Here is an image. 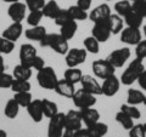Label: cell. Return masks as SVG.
Masks as SVG:
<instances>
[{
	"label": "cell",
	"mask_w": 146,
	"mask_h": 137,
	"mask_svg": "<svg viewBox=\"0 0 146 137\" xmlns=\"http://www.w3.org/2000/svg\"><path fill=\"white\" fill-rule=\"evenodd\" d=\"M36 81H38V84L42 89L54 90L58 81V78L52 67L45 66L43 69H40L36 73Z\"/></svg>",
	"instance_id": "3"
},
{
	"label": "cell",
	"mask_w": 146,
	"mask_h": 137,
	"mask_svg": "<svg viewBox=\"0 0 146 137\" xmlns=\"http://www.w3.org/2000/svg\"><path fill=\"white\" fill-rule=\"evenodd\" d=\"M143 126H144V130H145V132H146V123H144Z\"/></svg>",
	"instance_id": "55"
},
{
	"label": "cell",
	"mask_w": 146,
	"mask_h": 137,
	"mask_svg": "<svg viewBox=\"0 0 146 137\" xmlns=\"http://www.w3.org/2000/svg\"><path fill=\"white\" fill-rule=\"evenodd\" d=\"M106 1H112V0H106Z\"/></svg>",
	"instance_id": "58"
},
{
	"label": "cell",
	"mask_w": 146,
	"mask_h": 137,
	"mask_svg": "<svg viewBox=\"0 0 146 137\" xmlns=\"http://www.w3.org/2000/svg\"><path fill=\"white\" fill-rule=\"evenodd\" d=\"M27 112H28V115L34 123L43 121L44 112H43V106H42V99H39V98L33 99L29 103V106L27 107Z\"/></svg>",
	"instance_id": "18"
},
{
	"label": "cell",
	"mask_w": 146,
	"mask_h": 137,
	"mask_svg": "<svg viewBox=\"0 0 146 137\" xmlns=\"http://www.w3.org/2000/svg\"><path fill=\"white\" fill-rule=\"evenodd\" d=\"M144 69H145V66L143 63V60H139V58L135 57V60L131 61L124 69V72L122 73V75L119 78L121 84L125 86L133 85L135 81H138L139 76L144 72Z\"/></svg>",
	"instance_id": "2"
},
{
	"label": "cell",
	"mask_w": 146,
	"mask_h": 137,
	"mask_svg": "<svg viewBox=\"0 0 146 137\" xmlns=\"http://www.w3.org/2000/svg\"><path fill=\"white\" fill-rule=\"evenodd\" d=\"M54 91L56 92L57 95L62 96V97H66V98H72L73 95L76 94V88H74V84L67 81L65 78L63 79H58L56 86H55Z\"/></svg>",
	"instance_id": "17"
},
{
	"label": "cell",
	"mask_w": 146,
	"mask_h": 137,
	"mask_svg": "<svg viewBox=\"0 0 146 137\" xmlns=\"http://www.w3.org/2000/svg\"><path fill=\"white\" fill-rule=\"evenodd\" d=\"M111 7H110L108 4L104 3V4H100L96 7H94L93 10L89 12V20L91 22H99V21H105L111 16Z\"/></svg>",
	"instance_id": "16"
},
{
	"label": "cell",
	"mask_w": 146,
	"mask_h": 137,
	"mask_svg": "<svg viewBox=\"0 0 146 137\" xmlns=\"http://www.w3.org/2000/svg\"><path fill=\"white\" fill-rule=\"evenodd\" d=\"M128 132H129L128 137H146V132L144 130L143 124H134V126Z\"/></svg>",
	"instance_id": "44"
},
{
	"label": "cell",
	"mask_w": 146,
	"mask_h": 137,
	"mask_svg": "<svg viewBox=\"0 0 146 137\" xmlns=\"http://www.w3.org/2000/svg\"><path fill=\"white\" fill-rule=\"evenodd\" d=\"M83 45H84V49L86 50V52L96 55L100 51V43L94 38L93 35L86 36V38L84 39V41H83Z\"/></svg>",
	"instance_id": "34"
},
{
	"label": "cell",
	"mask_w": 146,
	"mask_h": 137,
	"mask_svg": "<svg viewBox=\"0 0 146 137\" xmlns=\"http://www.w3.org/2000/svg\"><path fill=\"white\" fill-rule=\"evenodd\" d=\"M0 55H1V53H0Z\"/></svg>",
	"instance_id": "60"
},
{
	"label": "cell",
	"mask_w": 146,
	"mask_h": 137,
	"mask_svg": "<svg viewBox=\"0 0 146 137\" xmlns=\"http://www.w3.org/2000/svg\"><path fill=\"white\" fill-rule=\"evenodd\" d=\"M80 85H82V89L85 90L86 92H90L95 96L102 95L101 85L99 84V81L95 79L93 75L83 74V76H82V79H80Z\"/></svg>",
	"instance_id": "14"
},
{
	"label": "cell",
	"mask_w": 146,
	"mask_h": 137,
	"mask_svg": "<svg viewBox=\"0 0 146 137\" xmlns=\"http://www.w3.org/2000/svg\"><path fill=\"white\" fill-rule=\"evenodd\" d=\"M12 75L15 79H20V80H29L32 76V68L23 66V65H17L15 66L12 70Z\"/></svg>",
	"instance_id": "27"
},
{
	"label": "cell",
	"mask_w": 146,
	"mask_h": 137,
	"mask_svg": "<svg viewBox=\"0 0 146 137\" xmlns=\"http://www.w3.org/2000/svg\"><path fill=\"white\" fill-rule=\"evenodd\" d=\"M128 1H130V3H134V1H138V0H128Z\"/></svg>",
	"instance_id": "56"
},
{
	"label": "cell",
	"mask_w": 146,
	"mask_h": 137,
	"mask_svg": "<svg viewBox=\"0 0 146 137\" xmlns=\"http://www.w3.org/2000/svg\"><path fill=\"white\" fill-rule=\"evenodd\" d=\"M65 131V113L55 114L49 119L48 137H61Z\"/></svg>",
	"instance_id": "7"
},
{
	"label": "cell",
	"mask_w": 146,
	"mask_h": 137,
	"mask_svg": "<svg viewBox=\"0 0 146 137\" xmlns=\"http://www.w3.org/2000/svg\"><path fill=\"white\" fill-rule=\"evenodd\" d=\"M36 55H38L36 53V49L32 44H22L21 47H20V53H18L20 63L31 68L32 62H33L34 57Z\"/></svg>",
	"instance_id": "13"
},
{
	"label": "cell",
	"mask_w": 146,
	"mask_h": 137,
	"mask_svg": "<svg viewBox=\"0 0 146 137\" xmlns=\"http://www.w3.org/2000/svg\"><path fill=\"white\" fill-rule=\"evenodd\" d=\"M79 112H80L82 120H83L85 126H90V125L95 124V123L100 121V113L98 109H95L94 107L79 109Z\"/></svg>",
	"instance_id": "20"
},
{
	"label": "cell",
	"mask_w": 146,
	"mask_h": 137,
	"mask_svg": "<svg viewBox=\"0 0 146 137\" xmlns=\"http://www.w3.org/2000/svg\"><path fill=\"white\" fill-rule=\"evenodd\" d=\"M144 104H145V106H146V98H145V102H144Z\"/></svg>",
	"instance_id": "57"
},
{
	"label": "cell",
	"mask_w": 146,
	"mask_h": 137,
	"mask_svg": "<svg viewBox=\"0 0 146 137\" xmlns=\"http://www.w3.org/2000/svg\"><path fill=\"white\" fill-rule=\"evenodd\" d=\"M31 83L29 80H20V79H15L11 85V90L13 94L17 92H26V91H31Z\"/></svg>",
	"instance_id": "36"
},
{
	"label": "cell",
	"mask_w": 146,
	"mask_h": 137,
	"mask_svg": "<svg viewBox=\"0 0 146 137\" xmlns=\"http://www.w3.org/2000/svg\"><path fill=\"white\" fill-rule=\"evenodd\" d=\"M91 68H93L94 75L99 78V79H104V80L116 73V68L106 58L105 60H95L91 63Z\"/></svg>",
	"instance_id": "5"
},
{
	"label": "cell",
	"mask_w": 146,
	"mask_h": 137,
	"mask_svg": "<svg viewBox=\"0 0 146 137\" xmlns=\"http://www.w3.org/2000/svg\"><path fill=\"white\" fill-rule=\"evenodd\" d=\"M88 57V52L85 49H78V47H73L70 49L68 52L65 55V62L68 68H76L86 61Z\"/></svg>",
	"instance_id": "6"
},
{
	"label": "cell",
	"mask_w": 146,
	"mask_h": 137,
	"mask_svg": "<svg viewBox=\"0 0 146 137\" xmlns=\"http://www.w3.org/2000/svg\"><path fill=\"white\" fill-rule=\"evenodd\" d=\"M73 137H90V132L88 127H80V129L73 131Z\"/></svg>",
	"instance_id": "47"
},
{
	"label": "cell",
	"mask_w": 146,
	"mask_h": 137,
	"mask_svg": "<svg viewBox=\"0 0 146 137\" xmlns=\"http://www.w3.org/2000/svg\"><path fill=\"white\" fill-rule=\"evenodd\" d=\"M23 34V26L21 22H12V23L7 27V28L3 32L1 36L6 38L7 40L16 43L18 39L21 38V35Z\"/></svg>",
	"instance_id": "19"
},
{
	"label": "cell",
	"mask_w": 146,
	"mask_h": 137,
	"mask_svg": "<svg viewBox=\"0 0 146 137\" xmlns=\"http://www.w3.org/2000/svg\"><path fill=\"white\" fill-rule=\"evenodd\" d=\"M27 6L25 3L17 1L10 4V6L7 9V15L11 18L12 22H21L27 17Z\"/></svg>",
	"instance_id": "12"
},
{
	"label": "cell",
	"mask_w": 146,
	"mask_h": 137,
	"mask_svg": "<svg viewBox=\"0 0 146 137\" xmlns=\"http://www.w3.org/2000/svg\"><path fill=\"white\" fill-rule=\"evenodd\" d=\"M143 30H144V35H145V38H146V24L143 27Z\"/></svg>",
	"instance_id": "54"
},
{
	"label": "cell",
	"mask_w": 146,
	"mask_h": 137,
	"mask_svg": "<svg viewBox=\"0 0 146 137\" xmlns=\"http://www.w3.org/2000/svg\"><path fill=\"white\" fill-rule=\"evenodd\" d=\"M88 130L90 132V136H94V137H105L108 132V126L107 124L101 121H98L95 124L90 125V126H86Z\"/></svg>",
	"instance_id": "29"
},
{
	"label": "cell",
	"mask_w": 146,
	"mask_h": 137,
	"mask_svg": "<svg viewBox=\"0 0 146 137\" xmlns=\"http://www.w3.org/2000/svg\"><path fill=\"white\" fill-rule=\"evenodd\" d=\"M138 84L144 91H146V69H144V72L140 74L139 79H138Z\"/></svg>",
	"instance_id": "49"
},
{
	"label": "cell",
	"mask_w": 146,
	"mask_h": 137,
	"mask_svg": "<svg viewBox=\"0 0 146 137\" xmlns=\"http://www.w3.org/2000/svg\"><path fill=\"white\" fill-rule=\"evenodd\" d=\"M93 4V0H77V6L83 9L84 11H89Z\"/></svg>",
	"instance_id": "48"
},
{
	"label": "cell",
	"mask_w": 146,
	"mask_h": 137,
	"mask_svg": "<svg viewBox=\"0 0 146 137\" xmlns=\"http://www.w3.org/2000/svg\"><path fill=\"white\" fill-rule=\"evenodd\" d=\"M42 106H43V112H44V117L45 118H51L54 117L55 114L58 113V108H57V104L50 101L48 98H43L42 99Z\"/></svg>",
	"instance_id": "31"
},
{
	"label": "cell",
	"mask_w": 146,
	"mask_h": 137,
	"mask_svg": "<svg viewBox=\"0 0 146 137\" xmlns=\"http://www.w3.org/2000/svg\"><path fill=\"white\" fill-rule=\"evenodd\" d=\"M61 137H73V132L72 131H68V130H65Z\"/></svg>",
	"instance_id": "51"
},
{
	"label": "cell",
	"mask_w": 146,
	"mask_h": 137,
	"mask_svg": "<svg viewBox=\"0 0 146 137\" xmlns=\"http://www.w3.org/2000/svg\"><path fill=\"white\" fill-rule=\"evenodd\" d=\"M119 88H121L119 78H117L116 74H113L104 80V83L101 85L102 95L107 96V97H112V96H115L118 91H119Z\"/></svg>",
	"instance_id": "15"
},
{
	"label": "cell",
	"mask_w": 146,
	"mask_h": 137,
	"mask_svg": "<svg viewBox=\"0 0 146 137\" xmlns=\"http://www.w3.org/2000/svg\"><path fill=\"white\" fill-rule=\"evenodd\" d=\"M77 30H78V23H77V21H70L60 27V34L66 40H71L74 38Z\"/></svg>",
	"instance_id": "26"
},
{
	"label": "cell",
	"mask_w": 146,
	"mask_h": 137,
	"mask_svg": "<svg viewBox=\"0 0 146 137\" xmlns=\"http://www.w3.org/2000/svg\"><path fill=\"white\" fill-rule=\"evenodd\" d=\"M131 10V3L128 0H121L115 4V11L118 16L124 17L128 12Z\"/></svg>",
	"instance_id": "38"
},
{
	"label": "cell",
	"mask_w": 146,
	"mask_h": 137,
	"mask_svg": "<svg viewBox=\"0 0 146 137\" xmlns=\"http://www.w3.org/2000/svg\"><path fill=\"white\" fill-rule=\"evenodd\" d=\"M116 121L118 123V124L122 125L123 129L128 130V131L134 126V119H131L129 115H127V114L124 112H122V111L116 113Z\"/></svg>",
	"instance_id": "32"
},
{
	"label": "cell",
	"mask_w": 146,
	"mask_h": 137,
	"mask_svg": "<svg viewBox=\"0 0 146 137\" xmlns=\"http://www.w3.org/2000/svg\"><path fill=\"white\" fill-rule=\"evenodd\" d=\"M107 20H108V18H107ZM107 20L95 22L94 26H93V28H91V35H93L100 44H101V43H106L107 40L110 39V36L112 35Z\"/></svg>",
	"instance_id": "8"
},
{
	"label": "cell",
	"mask_w": 146,
	"mask_h": 137,
	"mask_svg": "<svg viewBox=\"0 0 146 137\" xmlns=\"http://www.w3.org/2000/svg\"><path fill=\"white\" fill-rule=\"evenodd\" d=\"M5 73V61L3 58V55H0V74Z\"/></svg>",
	"instance_id": "50"
},
{
	"label": "cell",
	"mask_w": 146,
	"mask_h": 137,
	"mask_svg": "<svg viewBox=\"0 0 146 137\" xmlns=\"http://www.w3.org/2000/svg\"><path fill=\"white\" fill-rule=\"evenodd\" d=\"M135 57L139 60L146 58V39L141 40L138 45H135Z\"/></svg>",
	"instance_id": "45"
},
{
	"label": "cell",
	"mask_w": 146,
	"mask_h": 137,
	"mask_svg": "<svg viewBox=\"0 0 146 137\" xmlns=\"http://www.w3.org/2000/svg\"><path fill=\"white\" fill-rule=\"evenodd\" d=\"M68 11H70L72 18L74 21H85L89 18V13L88 11H84L83 9H80L77 5H72L68 7Z\"/></svg>",
	"instance_id": "35"
},
{
	"label": "cell",
	"mask_w": 146,
	"mask_h": 137,
	"mask_svg": "<svg viewBox=\"0 0 146 137\" xmlns=\"http://www.w3.org/2000/svg\"><path fill=\"white\" fill-rule=\"evenodd\" d=\"M0 137H7V132L5 130L0 129Z\"/></svg>",
	"instance_id": "52"
},
{
	"label": "cell",
	"mask_w": 146,
	"mask_h": 137,
	"mask_svg": "<svg viewBox=\"0 0 146 137\" xmlns=\"http://www.w3.org/2000/svg\"><path fill=\"white\" fill-rule=\"evenodd\" d=\"M46 34H48V32L44 26L31 27V28L25 30V36L28 40H32V41H40V40L44 39V36Z\"/></svg>",
	"instance_id": "21"
},
{
	"label": "cell",
	"mask_w": 146,
	"mask_h": 137,
	"mask_svg": "<svg viewBox=\"0 0 146 137\" xmlns=\"http://www.w3.org/2000/svg\"><path fill=\"white\" fill-rule=\"evenodd\" d=\"M42 11H43L44 17L50 18V20H55L56 16L60 13L61 7L57 4V1H55V0H49V1L45 3V5H44Z\"/></svg>",
	"instance_id": "24"
},
{
	"label": "cell",
	"mask_w": 146,
	"mask_h": 137,
	"mask_svg": "<svg viewBox=\"0 0 146 137\" xmlns=\"http://www.w3.org/2000/svg\"><path fill=\"white\" fill-rule=\"evenodd\" d=\"M121 111L124 112L127 115H129L131 119H140L141 117V112L139 111L138 108H136V106H131V104H128V103H124L121 106Z\"/></svg>",
	"instance_id": "39"
},
{
	"label": "cell",
	"mask_w": 146,
	"mask_h": 137,
	"mask_svg": "<svg viewBox=\"0 0 146 137\" xmlns=\"http://www.w3.org/2000/svg\"><path fill=\"white\" fill-rule=\"evenodd\" d=\"M15 50V43L7 40L4 36H0V53L1 55H10Z\"/></svg>",
	"instance_id": "41"
},
{
	"label": "cell",
	"mask_w": 146,
	"mask_h": 137,
	"mask_svg": "<svg viewBox=\"0 0 146 137\" xmlns=\"http://www.w3.org/2000/svg\"><path fill=\"white\" fill-rule=\"evenodd\" d=\"M72 101L74 103V106L79 109H84V108H90V107H94L96 104L98 99H96V96L90 94V92H86L85 90L80 89V90H77L76 94L73 95L72 97Z\"/></svg>",
	"instance_id": "4"
},
{
	"label": "cell",
	"mask_w": 146,
	"mask_h": 137,
	"mask_svg": "<svg viewBox=\"0 0 146 137\" xmlns=\"http://www.w3.org/2000/svg\"><path fill=\"white\" fill-rule=\"evenodd\" d=\"M82 76H83V73H82L80 69H78V68H68V69L65 70V73H63V78L70 81V83L72 84H78L80 83V79Z\"/></svg>",
	"instance_id": "30"
},
{
	"label": "cell",
	"mask_w": 146,
	"mask_h": 137,
	"mask_svg": "<svg viewBox=\"0 0 146 137\" xmlns=\"http://www.w3.org/2000/svg\"><path fill=\"white\" fill-rule=\"evenodd\" d=\"M70 21H74V20L72 18L70 11H68V9H61L60 13H58V15L56 16V18L54 20L55 24L58 26V27L63 26L65 23H67V22H70Z\"/></svg>",
	"instance_id": "40"
},
{
	"label": "cell",
	"mask_w": 146,
	"mask_h": 137,
	"mask_svg": "<svg viewBox=\"0 0 146 137\" xmlns=\"http://www.w3.org/2000/svg\"><path fill=\"white\" fill-rule=\"evenodd\" d=\"M15 101L18 103V106L21 108H27L29 106V103L33 101V96H32L31 91H26V92H17L13 96Z\"/></svg>",
	"instance_id": "33"
},
{
	"label": "cell",
	"mask_w": 146,
	"mask_h": 137,
	"mask_svg": "<svg viewBox=\"0 0 146 137\" xmlns=\"http://www.w3.org/2000/svg\"><path fill=\"white\" fill-rule=\"evenodd\" d=\"M44 67H45V61L43 60V57H40L39 55H36V56L34 57L33 62H32L31 68L32 69H34V70H36V72H39L40 69H43Z\"/></svg>",
	"instance_id": "46"
},
{
	"label": "cell",
	"mask_w": 146,
	"mask_h": 137,
	"mask_svg": "<svg viewBox=\"0 0 146 137\" xmlns=\"http://www.w3.org/2000/svg\"><path fill=\"white\" fill-rule=\"evenodd\" d=\"M15 80L12 74H9V73H3L0 74V89H11V85Z\"/></svg>",
	"instance_id": "42"
},
{
	"label": "cell",
	"mask_w": 146,
	"mask_h": 137,
	"mask_svg": "<svg viewBox=\"0 0 146 137\" xmlns=\"http://www.w3.org/2000/svg\"><path fill=\"white\" fill-rule=\"evenodd\" d=\"M80 127H83V120H82L79 111L71 109V111L65 113V130L73 132Z\"/></svg>",
	"instance_id": "10"
},
{
	"label": "cell",
	"mask_w": 146,
	"mask_h": 137,
	"mask_svg": "<svg viewBox=\"0 0 146 137\" xmlns=\"http://www.w3.org/2000/svg\"><path fill=\"white\" fill-rule=\"evenodd\" d=\"M121 41L127 45H138L141 40V30L140 28H133V27H125L121 32Z\"/></svg>",
	"instance_id": "11"
},
{
	"label": "cell",
	"mask_w": 146,
	"mask_h": 137,
	"mask_svg": "<svg viewBox=\"0 0 146 137\" xmlns=\"http://www.w3.org/2000/svg\"><path fill=\"white\" fill-rule=\"evenodd\" d=\"M130 55L131 52L129 47H121V49H117L115 51H112L107 56L106 60L115 68H122L125 65V62L129 60Z\"/></svg>",
	"instance_id": "9"
},
{
	"label": "cell",
	"mask_w": 146,
	"mask_h": 137,
	"mask_svg": "<svg viewBox=\"0 0 146 137\" xmlns=\"http://www.w3.org/2000/svg\"><path fill=\"white\" fill-rule=\"evenodd\" d=\"M90 137H94V136H90Z\"/></svg>",
	"instance_id": "59"
},
{
	"label": "cell",
	"mask_w": 146,
	"mask_h": 137,
	"mask_svg": "<svg viewBox=\"0 0 146 137\" xmlns=\"http://www.w3.org/2000/svg\"><path fill=\"white\" fill-rule=\"evenodd\" d=\"M44 17L43 15V11L42 10H36V11H29V13L27 15L26 17V21H27V24L31 26V27H35V26H39L42 18Z\"/></svg>",
	"instance_id": "37"
},
{
	"label": "cell",
	"mask_w": 146,
	"mask_h": 137,
	"mask_svg": "<svg viewBox=\"0 0 146 137\" xmlns=\"http://www.w3.org/2000/svg\"><path fill=\"white\" fill-rule=\"evenodd\" d=\"M45 3H46L45 0H25V4L29 11L43 10Z\"/></svg>",
	"instance_id": "43"
},
{
	"label": "cell",
	"mask_w": 146,
	"mask_h": 137,
	"mask_svg": "<svg viewBox=\"0 0 146 137\" xmlns=\"http://www.w3.org/2000/svg\"><path fill=\"white\" fill-rule=\"evenodd\" d=\"M124 20V23L127 24V27H133V28H140L143 26V21L144 17L140 16L138 12H135L133 9L127 13V15L123 17Z\"/></svg>",
	"instance_id": "25"
},
{
	"label": "cell",
	"mask_w": 146,
	"mask_h": 137,
	"mask_svg": "<svg viewBox=\"0 0 146 137\" xmlns=\"http://www.w3.org/2000/svg\"><path fill=\"white\" fill-rule=\"evenodd\" d=\"M20 106L18 103L15 101V98H10L5 104V108H4V114L5 117L9 118V119H15L17 118L18 113H20Z\"/></svg>",
	"instance_id": "28"
},
{
	"label": "cell",
	"mask_w": 146,
	"mask_h": 137,
	"mask_svg": "<svg viewBox=\"0 0 146 137\" xmlns=\"http://www.w3.org/2000/svg\"><path fill=\"white\" fill-rule=\"evenodd\" d=\"M146 96L141 90L136 89H128L127 91V103L131 104V106H139V104H144Z\"/></svg>",
	"instance_id": "22"
},
{
	"label": "cell",
	"mask_w": 146,
	"mask_h": 137,
	"mask_svg": "<svg viewBox=\"0 0 146 137\" xmlns=\"http://www.w3.org/2000/svg\"><path fill=\"white\" fill-rule=\"evenodd\" d=\"M42 47H50L54 52L57 55H65L68 52L70 46H68V40H66L60 33H48L44 36L43 40L39 41Z\"/></svg>",
	"instance_id": "1"
},
{
	"label": "cell",
	"mask_w": 146,
	"mask_h": 137,
	"mask_svg": "<svg viewBox=\"0 0 146 137\" xmlns=\"http://www.w3.org/2000/svg\"><path fill=\"white\" fill-rule=\"evenodd\" d=\"M0 1H3V3H7V4H12V3H17V1H20V0H0Z\"/></svg>",
	"instance_id": "53"
},
{
	"label": "cell",
	"mask_w": 146,
	"mask_h": 137,
	"mask_svg": "<svg viewBox=\"0 0 146 137\" xmlns=\"http://www.w3.org/2000/svg\"><path fill=\"white\" fill-rule=\"evenodd\" d=\"M107 21L110 24V29H111V34L113 35L119 34L124 28V20H123V17L118 16L117 13H111Z\"/></svg>",
	"instance_id": "23"
}]
</instances>
